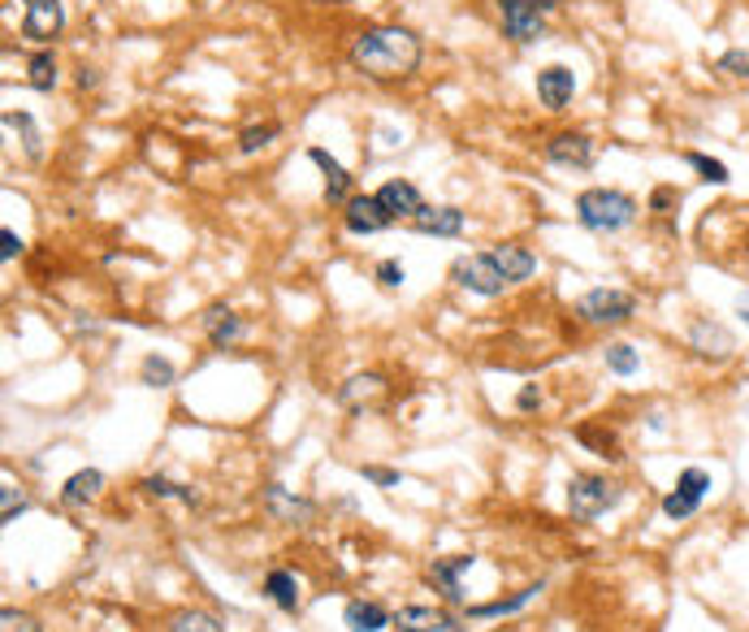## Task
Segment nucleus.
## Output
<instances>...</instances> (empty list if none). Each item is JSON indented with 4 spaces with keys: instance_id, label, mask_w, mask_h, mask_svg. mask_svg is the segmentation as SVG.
<instances>
[{
    "instance_id": "1",
    "label": "nucleus",
    "mask_w": 749,
    "mask_h": 632,
    "mask_svg": "<svg viewBox=\"0 0 749 632\" xmlns=\"http://www.w3.org/2000/svg\"><path fill=\"white\" fill-rule=\"evenodd\" d=\"M420 62H425V40L399 22L368 26L351 40V66L373 82H404L420 70Z\"/></svg>"
},
{
    "instance_id": "2",
    "label": "nucleus",
    "mask_w": 749,
    "mask_h": 632,
    "mask_svg": "<svg viewBox=\"0 0 749 632\" xmlns=\"http://www.w3.org/2000/svg\"><path fill=\"white\" fill-rule=\"evenodd\" d=\"M641 217L637 196L619 191V187H590L576 196V221L590 230V234H619L628 230L632 221Z\"/></svg>"
},
{
    "instance_id": "3",
    "label": "nucleus",
    "mask_w": 749,
    "mask_h": 632,
    "mask_svg": "<svg viewBox=\"0 0 749 632\" xmlns=\"http://www.w3.org/2000/svg\"><path fill=\"white\" fill-rule=\"evenodd\" d=\"M576 321L581 325H594V330H615V325H628L637 317V295L619 290V286H594L576 299Z\"/></svg>"
},
{
    "instance_id": "4",
    "label": "nucleus",
    "mask_w": 749,
    "mask_h": 632,
    "mask_svg": "<svg viewBox=\"0 0 749 632\" xmlns=\"http://www.w3.org/2000/svg\"><path fill=\"white\" fill-rule=\"evenodd\" d=\"M619 498H624V486L607 481L603 473H576V477L568 481V511H572L576 520H598V515H607V511L619 507Z\"/></svg>"
},
{
    "instance_id": "5",
    "label": "nucleus",
    "mask_w": 749,
    "mask_h": 632,
    "mask_svg": "<svg viewBox=\"0 0 749 632\" xmlns=\"http://www.w3.org/2000/svg\"><path fill=\"white\" fill-rule=\"evenodd\" d=\"M559 9V0H498V22L511 44H538L546 35V18Z\"/></svg>"
},
{
    "instance_id": "6",
    "label": "nucleus",
    "mask_w": 749,
    "mask_h": 632,
    "mask_svg": "<svg viewBox=\"0 0 749 632\" xmlns=\"http://www.w3.org/2000/svg\"><path fill=\"white\" fill-rule=\"evenodd\" d=\"M451 281L455 286H464V290H473L481 299H494V295H503L511 281L503 278V269L494 265V256L489 252H477V256H460L455 265H451Z\"/></svg>"
},
{
    "instance_id": "7",
    "label": "nucleus",
    "mask_w": 749,
    "mask_h": 632,
    "mask_svg": "<svg viewBox=\"0 0 749 632\" xmlns=\"http://www.w3.org/2000/svg\"><path fill=\"white\" fill-rule=\"evenodd\" d=\"M706 494H711V473H706V468H684L681 477H676V486L663 494V515H668V520L697 515V507L706 502Z\"/></svg>"
},
{
    "instance_id": "8",
    "label": "nucleus",
    "mask_w": 749,
    "mask_h": 632,
    "mask_svg": "<svg viewBox=\"0 0 749 632\" xmlns=\"http://www.w3.org/2000/svg\"><path fill=\"white\" fill-rule=\"evenodd\" d=\"M62 31H66V4H62V0H26L22 40H31V44H53Z\"/></svg>"
},
{
    "instance_id": "9",
    "label": "nucleus",
    "mask_w": 749,
    "mask_h": 632,
    "mask_svg": "<svg viewBox=\"0 0 749 632\" xmlns=\"http://www.w3.org/2000/svg\"><path fill=\"white\" fill-rule=\"evenodd\" d=\"M542 156L550 165H559V169H594L598 147H594V140L585 131H563V135H554V140L546 143Z\"/></svg>"
},
{
    "instance_id": "10",
    "label": "nucleus",
    "mask_w": 749,
    "mask_h": 632,
    "mask_svg": "<svg viewBox=\"0 0 749 632\" xmlns=\"http://www.w3.org/2000/svg\"><path fill=\"white\" fill-rule=\"evenodd\" d=\"M390 221H395V217L382 209L377 196H351V200L342 204V225H346V234L368 239V234H382Z\"/></svg>"
},
{
    "instance_id": "11",
    "label": "nucleus",
    "mask_w": 749,
    "mask_h": 632,
    "mask_svg": "<svg viewBox=\"0 0 749 632\" xmlns=\"http://www.w3.org/2000/svg\"><path fill=\"white\" fill-rule=\"evenodd\" d=\"M572 96H576V74L572 66H546L538 70V100H542L550 113H563L568 104H572Z\"/></svg>"
},
{
    "instance_id": "12",
    "label": "nucleus",
    "mask_w": 749,
    "mask_h": 632,
    "mask_svg": "<svg viewBox=\"0 0 749 632\" xmlns=\"http://www.w3.org/2000/svg\"><path fill=\"white\" fill-rule=\"evenodd\" d=\"M473 555H455V559H442V563H433L429 572H425V580L447 598V602H464V585H460V576L464 572H473Z\"/></svg>"
},
{
    "instance_id": "13",
    "label": "nucleus",
    "mask_w": 749,
    "mask_h": 632,
    "mask_svg": "<svg viewBox=\"0 0 749 632\" xmlns=\"http://www.w3.org/2000/svg\"><path fill=\"white\" fill-rule=\"evenodd\" d=\"M377 200H382V209L390 212L395 221H416V217L425 212V200H420V191L411 187L408 178H390V182L377 191Z\"/></svg>"
},
{
    "instance_id": "14",
    "label": "nucleus",
    "mask_w": 749,
    "mask_h": 632,
    "mask_svg": "<svg viewBox=\"0 0 749 632\" xmlns=\"http://www.w3.org/2000/svg\"><path fill=\"white\" fill-rule=\"evenodd\" d=\"M308 160L326 174V200H330V204H346V200H351V182H355V178L346 174V165L334 160L326 147H308Z\"/></svg>"
},
{
    "instance_id": "15",
    "label": "nucleus",
    "mask_w": 749,
    "mask_h": 632,
    "mask_svg": "<svg viewBox=\"0 0 749 632\" xmlns=\"http://www.w3.org/2000/svg\"><path fill=\"white\" fill-rule=\"evenodd\" d=\"M411 230L416 234H433V239H455V234H464V212L455 209V204H438V209H429L411 221Z\"/></svg>"
},
{
    "instance_id": "16",
    "label": "nucleus",
    "mask_w": 749,
    "mask_h": 632,
    "mask_svg": "<svg viewBox=\"0 0 749 632\" xmlns=\"http://www.w3.org/2000/svg\"><path fill=\"white\" fill-rule=\"evenodd\" d=\"M689 352L728 359V355L737 352V343H733V334H728L719 321H697V325L689 330Z\"/></svg>"
},
{
    "instance_id": "17",
    "label": "nucleus",
    "mask_w": 749,
    "mask_h": 632,
    "mask_svg": "<svg viewBox=\"0 0 749 632\" xmlns=\"http://www.w3.org/2000/svg\"><path fill=\"white\" fill-rule=\"evenodd\" d=\"M489 256H494V265L503 269V278L511 281H529L538 274V256L533 252H525L520 243H498V247H489Z\"/></svg>"
},
{
    "instance_id": "18",
    "label": "nucleus",
    "mask_w": 749,
    "mask_h": 632,
    "mask_svg": "<svg viewBox=\"0 0 749 632\" xmlns=\"http://www.w3.org/2000/svg\"><path fill=\"white\" fill-rule=\"evenodd\" d=\"M265 511H269L273 520H282V524H304V520L312 515V502L273 481L269 490H265Z\"/></svg>"
},
{
    "instance_id": "19",
    "label": "nucleus",
    "mask_w": 749,
    "mask_h": 632,
    "mask_svg": "<svg viewBox=\"0 0 749 632\" xmlns=\"http://www.w3.org/2000/svg\"><path fill=\"white\" fill-rule=\"evenodd\" d=\"M205 334L217 352H225V347H234V343L243 339V317L217 303V308H208L205 312Z\"/></svg>"
},
{
    "instance_id": "20",
    "label": "nucleus",
    "mask_w": 749,
    "mask_h": 632,
    "mask_svg": "<svg viewBox=\"0 0 749 632\" xmlns=\"http://www.w3.org/2000/svg\"><path fill=\"white\" fill-rule=\"evenodd\" d=\"M395 632H464L447 611H433V607H404L395 616Z\"/></svg>"
},
{
    "instance_id": "21",
    "label": "nucleus",
    "mask_w": 749,
    "mask_h": 632,
    "mask_svg": "<svg viewBox=\"0 0 749 632\" xmlns=\"http://www.w3.org/2000/svg\"><path fill=\"white\" fill-rule=\"evenodd\" d=\"M342 620H346V629L351 632H386L390 624H395V620H390V611H386L382 602H364V598L346 602Z\"/></svg>"
},
{
    "instance_id": "22",
    "label": "nucleus",
    "mask_w": 749,
    "mask_h": 632,
    "mask_svg": "<svg viewBox=\"0 0 749 632\" xmlns=\"http://www.w3.org/2000/svg\"><path fill=\"white\" fill-rule=\"evenodd\" d=\"M100 490H104V473H96V468H78L66 486H62V502H66V507H87V502H96V498H100Z\"/></svg>"
},
{
    "instance_id": "23",
    "label": "nucleus",
    "mask_w": 749,
    "mask_h": 632,
    "mask_svg": "<svg viewBox=\"0 0 749 632\" xmlns=\"http://www.w3.org/2000/svg\"><path fill=\"white\" fill-rule=\"evenodd\" d=\"M265 594H269V602L277 611H290V616H295L299 602H304V598H299V580H295L290 572H282V567H273L269 576H265Z\"/></svg>"
},
{
    "instance_id": "24",
    "label": "nucleus",
    "mask_w": 749,
    "mask_h": 632,
    "mask_svg": "<svg viewBox=\"0 0 749 632\" xmlns=\"http://www.w3.org/2000/svg\"><path fill=\"white\" fill-rule=\"evenodd\" d=\"M681 160L693 169V174H697V178H702V182H706V187H728V182H733L728 165H724V160H715V156H706V152H693V147H689V152H681Z\"/></svg>"
},
{
    "instance_id": "25",
    "label": "nucleus",
    "mask_w": 749,
    "mask_h": 632,
    "mask_svg": "<svg viewBox=\"0 0 749 632\" xmlns=\"http://www.w3.org/2000/svg\"><path fill=\"white\" fill-rule=\"evenodd\" d=\"M0 122H4V131H18V135H22L26 160H40V156H44V135H40V126H35L31 113H4Z\"/></svg>"
},
{
    "instance_id": "26",
    "label": "nucleus",
    "mask_w": 749,
    "mask_h": 632,
    "mask_svg": "<svg viewBox=\"0 0 749 632\" xmlns=\"http://www.w3.org/2000/svg\"><path fill=\"white\" fill-rule=\"evenodd\" d=\"M542 594V585H529V589H520V594H511V598H503V602H481V607H469V616L473 620H494V616H516L520 607H529L533 598Z\"/></svg>"
},
{
    "instance_id": "27",
    "label": "nucleus",
    "mask_w": 749,
    "mask_h": 632,
    "mask_svg": "<svg viewBox=\"0 0 749 632\" xmlns=\"http://www.w3.org/2000/svg\"><path fill=\"white\" fill-rule=\"evenodd\" d=\"M382 386H386V381H382L377 373H360V377H351V381H346V386L339 390V403H342V408L368 403V399H377V395H382Z\"/></svg>"
},
{
    "instance_id": "28",
    "label": "nucleus",
    "mask_w": 749,
    "mask_h": 632,
    "mask_svg": "<svg viewBox=\"0 0 749 632\" xmlns=\"http://www.w3.org/2000/svg\"><path fill=\"white\" fill-rule=\"evenodd\" d=\"M26 82H31L35 91H53V87H57V57H53L48 48H40V53L26 62Z\"/></svg>"
},
{
    "instance_id": "29",
    "label": "nucleus",
    "mask_w": 749,
    "mask_h": 632,
    "mask_svg": "<svg viewBox=\"0 0 749 632\" xmlns=\"http://www.w3.org/2000/svg\"><path fill=\"white\" fill-rule=\"evenodd\" d=\"M139 373H143V386H152V390H169L174 386V364L165 359V355H143V364H139Z\"/></svg>"
},
{
    "instance_id": "30",
    "label": "nucleus",
    "mask_w": 749,
    "mask_h": 632,
    "mask_svg": "<svg viewBox=\"0 0 749 632\" xmlns=\"http://www.w3.org/2000/svg\"><path fill=\"white\" fill-rule=\"evenodd\" d=\"M143 494H152V498H183V502H200V494L191 490V486H178V481H169V477H143Z\"/></svg>"
},
{
    "instance_id": "31",
    "label": "nucleus",
    "mask_w": 749,
    "mask_h": 632,
    "mask_svg": "<svg viewBox=\"0 0 749 632\" xmlns=\"http://www.w3.org/2000/svg\"><path fill=\"white\" fill-rule=\"evenodd\" d=\"M165 632H225V629H221V620L208 616V611H178Z\"/></svg>"
},
{
    "instance_id": "32",
    "label": "nucleus",
    "mask_w": 749,
    "mask_h": 632,
    "mask_svg": "<svg viewBox=\"0 0 749 632\" xmlns=\"http://www.w3.org/2000/svg\"><path fill=\"white\" fill-rule=\"evenodd\" d=\"M277 135H282V126H277V122H265V126H247V131L239 135V152H243V156H252V152L269 147Z\"/></svg>"
},
{
    "instance_id": "33",
    "label": "nucleus",
    "mask_w": 749,
    "mask_h": 632,
    "mask_svg": "<svg viewBox=\"0 0 749 632\" xmlns=\"http://www.w3.org/2000/svg\"><path fill=\"white\" fill-rule=\"evenodd\" d=\"M607 368H612L615 377H632V373L641 368V355L632 352L628 343H612V347H607Z\"/></svg>"
},
{
    "instance_id": "34",
    "label": "nucleus",
    "mask_w": 749,
    "mask_h": 632,
    "mask_svg": "<svg viewBox=\"0 0 749 632\" xmlns=\"http://www.w3.org/2000/svg\"><path fill=\"white\" fill-rule=\"evenodd\" d=\"M711 70L719 78H749V48H728L724 57H715Z\"/></svg>"
},
{
    "instance_id": "35",
    "label": "nucleus",
    "mask_w": 749,
    "mask_h": 632,
    "mask_svg": "<svg viewBox=\"0 0 749 632\" xmlns=\"http://www.w3.org/2000/svg\"><path fill=\"white\" fill-rule=\"evenodd\" d=\"M373 278H377V286H382V290H399V286L408 281V269H404V265L390 256V260H382V265L373 269Z\"/></svg>"
},
{
    "instance_id": "36",
    "label": "nucleus",
    "mask_w": 749,
    "mask_h": 632,
    "mask_svg": "<svg viewBox=\"0 0 749 632\" xmlns=\"http://www.w3.org/2000/svg\"><path fill=\"white\" fill-rule=\"evenodd\" d=\"M26 507H31V502H26V494L22 490H13V486L0 490V520H4V524H13V515H22Z\"/></svg>"
},
{
    "instance_id": "37",
    "label": "nucleus",
    "mask_w": 749,
    "mask_h": 632,
    "mask_svg": "<svg viewBox=\"0 0 749 632\" xmlns=\"http://www.w3.org/2000/svg\"><path fill=\"white\" fill-rule=\"evenodd\" d=\"M360 473H364V481H373V486H382V490H395V486L404 481L395 468H377V464H364Z\"/></svg>"
},
{
    "instance_id": "38",
    "label": "nucleus",
    "mask_w": 749,
    "mask_h": 632,
    "mask_svg": "<svg viewBox=\"0 0 749 632\" xmlns=\"http://www.w3.org/2000/svg\"><path fill=\"white\" fill-rule=\"evenodd\" d=\"M0 632H44V629H40L31 616H22V611H13V607H9V611L0 616Z\"/></svg>"
},
{
    "instance_id": "39",
    "label": "nucleus",
    "mask_w": 749,
    "mask_h": 632,
    "mask_svg": "<svg viewBox=\"0 0 749 632\" xmlns=\"http://www.w3.org/2000/svg\"><path fill=\"white\" fill-rule=\"evenodd\" d=\"M681 204V196L672 191V187H659L654 196H650V212H668V209H676Z\"/></svg>"
},
{
    "instance_id": "40",
    "label": "nucleus",
    "mask_w": 749,
    "mask_h": 632,
    "mask_svg": "<svg viewBox=\"0 0 749 632\" xmlns=\"http://www.w3.org/2000/svg\"><path fill=\"white\" fill-rule=\"evenodd\" d=\"M0 256H4V260H13V256H22V239H18L13 230H0Z\"/></svg>"
},
{
    "instance_id": "41",
    "label": "nucleus",
    "mask_w": 749,
    "mask_h": 632,
    "mask_svg": "<svg viewBox=\"0 0 749 632\" xmlns=\"http://www.w3.org/2000/svg\"><path fill=\"white\" fill-rule=\"evenodd\" d=\"M538 403H542V390H538V386H533V381H529V386H525V390H520V399H516V408H520V412H533V408H538Z\"/></svg>"
},
{
    "instance_id": "42",
    "label": "nucleus",
    "mask_w": 749,
    "mask_h": 632,
    "mask_svg": "<svg viewBox=\"0 0 749 632\" xmlns=\"http://www.w3.org/2000/svg\"><path fill=\"white\" fill-rule=\"evenodd\" d=\"M96 82H100V74L96 70H87V66L78 70V87H82V91H87V87H96Z\"/></svg>"
},
{
    "instance_id": "43",
    "label": "nucleus",
    "mask_w": 749,
    "mask_h": 632,
    "mask_svg": "<svg viewBox=\"0 0 749 632\" xmlns=\"http://www.w3.org/2000/svg\"><path fill=\"white\" fill-rule=\"evenodd\" d=\"M737 312H741V321H746V330H749V290L737 299Z\"/></svg>"
}]
</instances>
